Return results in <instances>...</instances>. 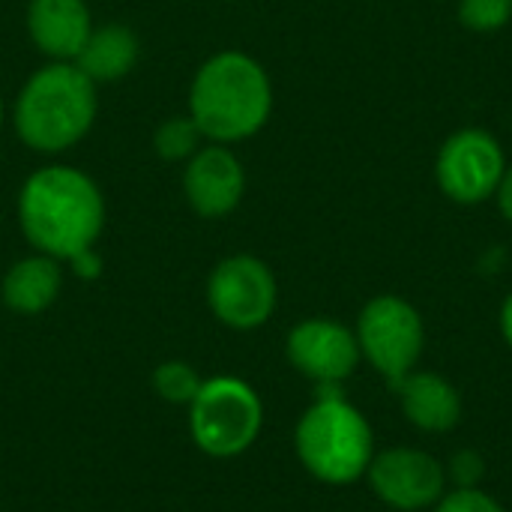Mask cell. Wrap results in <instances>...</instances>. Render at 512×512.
Here are the masks:
<instances>
[{"label": "cell", "instance_id": "cell-1", "mask_svg": "<svg viewBox=\"0 0 512 512\" xmlns=\"http://www.w3.org/2000/svg\"><path fill=\"white\" fill-rule=\"evenodd\" d=\"M18 216L24 237L42 255L72 261L93 249L105 222V204L87 174L54 165L36 171L24 183Z\"/></svg>", "mask_w": 512, "mask_h": 512}, {"label": "cell", "instance_id": "cell-4", "mask_svg": "<svg viewBox=\"0 0 512 512\" xmlns=\"http://www.w3.org/2000/svg\"><path fill=\"white\" fill-rule=\"evenodd\" d=\"M96 117L93 81L66 63L39 69L15 105V129L33 150L60 153L72 147Z\"/></svg>", "mask_w": 512, "mask_h": 512}, {"label": "cell", "instance_id": "cell-13", "mask_svg": "<svg viewBox=\"0 0 512 512\" xmlns=\"http://www.w3.org/2000/svg\"><path fill=\"white\" fill-rule=\"evenodd\" d=\"M27 24L39 51L57 60L78 57L93 33L90 12L81 0H30Z\"/></svg>", "mask_w": 512, "mask_h": 512}, {"label": "cell", "instance_id": "cell-15", "mask_svg": "<svg viewBox=\"0 0 512 512\" xmlns=\"http://www.w3.org/2000/svg\"><path fill=\"white\" fill-rule=\"evenodd\" d=\"M138 60V39L132 30L120 24H108L102 30H93L87 45L78 54V69L90 81H114L123 78Z\"/></svg>", "mask_w": 512, "mask_h": 512}, {"label": "cell", "instance_id": "cell-23", "mask_svg": "<svg viewBox=\"0 0 512 512\" xmlns=\"http://www.w3.org/2000/svg\"><path fill=\"white\" fill-rule=\"evenodd\" d=\"M501 333H504L507 345H510V348H512V294H510V297H507L504 309H501Z\"/></svg>", "mask_w": 512, "mask_h": 512}, {"label": "cell", "instance_id": "cell-21", "mask_svg": "<svg viewBox=\"0 0 512 512\" xmlns=\"http://www.w3.org/2000/svg\"><path fill=\"white\" fill-rule=\"evenodd\" d=\"M72 267H75V273H78V276L93 279V276L99 273V258L87 249V252H81V255H75V258H72Z\"/></svg>", "mask_w": 512, "mask_h": 512}, {"label": "cell", "instance_id": "cell-10", "mask_svg": "<svg viewBox=\"0 0 512 512\" xmlns=\"http://www.w3.org/2000/svg\"><path fill=\"white\" fill-rule=\"evenodd\" d=\"M288 360L297 372L312 378L315 384H342L354 375L360 363L357 333L330 318L300 321L288 333Z\"/></svg>", "mask_w": 512, "mask_h": 512}, {"label": "cell", "instance_id": "cell-5", "mask_svg": "<svg viewBox=\"0 0 512 512\" xmlns=\"http://www.w3.org/2000/svg\"><path fill=\"white\" fill-rule=\"evenodd\" d=\"M264 426V405L258 393L240 378L204 381L189 402L192 441L213 459H234L246 453Z\"/></svg>", "mask_w": 512, "mask_h": 512}, {"label": "cell", "instance_id": "cell-2", "mask_svg": "<svg viewBox=\"0 0 512 512\" xmlns=\"http://www.w3.org/2000/svg\"><path fill=\"white\" fill-rule=\"evenodd\" d=\"M192 120L213 141H240L255 135L273 105L267 72L240 51L210 57L192 84Z\"/></svg>", "mask_w": 512, "mask_h": 512}, {"label": "cell", "instance_id": "cell-3", "mask_svg": "<svg viewBox=\"0 0 512 512\" xmlns=\"http://www.w3.org/2000/svg\"><path fill=\"white\" fill-rule=\"evenodd\" d=\"M294 444L303 468L330 486L360 480L375 456L372 426L342 399L339 384H318V402L300 417Z\"/></svg>", "mask_w": 512, "mask_h": 512}, {"label": "cell", "instance_id": "cell-20", "mask_svg": "<svg viewBox=\"0 0 512 512\" xmlns=\"http://www.w3.org/2000/svg\"><path fill=\"white\" fill-rule=\"evenodd\" d=\"M483 474H486V462L474 450H462L450 462V477H453L456 489H477V483L483 480Z\"/></svg>", "mask_w": 512, "mask_h": 512}, {"label": "cell", "instance_id": "cell-8", "mask_svg": "<svg viewBox=\"0 0 512 512\" xmlns=\"http://www.w3.org/2000/svg\"><path fill=\"white\" fill-rule=\"evenodd\" d=\"M504 153L498 141L483 129L456 132L438 153V186L459 204H480L498 192L504 177Z\"/></svg>", "mask_w": 512, "mask_h": 512}, {"label": "cell", "instance_id": "cell-19", "mask_svg": "<svg viewBox=\"0 0 512 512\" xmlns=\"http://www.w3.org/2000/svg\"><path fill=\"white\" fill-rule=\"evenodd\" d=\"M435 512H507L495 498H489L480 489H456L447 492L438 504Z\"/></svg>", "mask_w": 512, "mask_h": 512}, {"label": "cell", "instance_id": "cell-22", "mask_svg": "<svg viewBox=\"0 0 512 512\" xmlns=\"http://www.w3.org/2000/svg\"><path fill=\"white\" fill-rule=\"evenodd\" d=\"M498 204H501V213L512 222V168L504 171L501 177V186H498Z\"/></svg>", "mask_w": 512, "mask_h": 512}, {"label": "cell", "instance_id": "cell-16", "mask_svg": "<svg viewBox=\"0 0 512 512\" xmlns=\"http://www.w3.org/2000/svg\"><path fill=\"white\" fill-rule=\"evenodd\" d=\"M204 381H198V372L189 366V363H180V360H171V363H162L153 375V387L156 393L165 399V402H174V405H189L198 390H201Z\"/></svg>", "mask_w": 512, "mask_h": 512}, {"label": "cell", "instance_id": "cell-14", "mask_svg": "<svg viewBox=\"0 0 512 512\" xmlns=\"http://www.w3.org/2000/svg\"><path fill=\"white\" fill-rule=\"evenodd\" d=\"M60 285H63V276H60L57 258L51 255L24 258L6 273L3 300L18 315H39L57 300Z\"/></svg>", "mask_w": 512, "mask_h": 512}, {"label": "cell", "instance_id": "cell-11", "mask_svg": "<svg viewBox=\"0 0 512 512\" xmlns=\"http://www.w3.org/2000/svg\"><path fill=\"white\" fill-rule=\"evenodd\" d=\"M183 189L189 204L201 216L207 219L228 216L243 198V168L231 150L207 147L189 162L183 174Z\"/></svg>", "mask_w": 512, "mask_h": 512}, {"label": "cell", "instance_id": "cell-18", "mask_svg": "<svg viewBox=\"0 0 512 512\" xmlns=\"http://www.w3.org/2000/svg\"><path fill=\"white\" fill-rule=\"evenodd\" d=\"M512 18V0H462L459 21L471 30H501Z\"/></svg>", "mask_w": 512, "mask_h": 512}, {"label": "cell", "instance_id": "cell-12", "mask_svg": "<svg viewBox=\"0 0 512 512\" xmlns=\"http://www.w3.org/2000/svg\"><path fill=\"white\" fill-rule=\"evenodd\" d=\"M393 393H399L408 423L423 432L441 435L456 429L462 420V396L435 372H411L393 387Z\"/></svg>", "mask_w": 512, "mask_h": 512}, {"label": "cell", "instance_id": "cell-17", "mask_svg": "<svg viewBox=\"0 0 512 512\" xmlns=\"http://www.w3.org/2000/svg\"><path fill=\"white\" fill-rule=\"evenodd\" d=\"M198 138H201V129L195 126L192 117H174L168 123L159 126L156 132V150L162 159H186L195 153L198 147Z\"/></svg>", "mask_w": 512, "mask_h": 512}, {"label": "cell", "instance_id": "cell-9", "mask_svg": "<svg viewBox=\"0 0 512 512\" xmlns=\"http://www.w3.org/2000/svg\"><path fill=\"white\" fill-rule=\"evenodd\" d=\"M372 492L393 510L417 512L438 504L447 489L444 465L423 450H384L366 468Z\"/></svg>", "mask_w": 512, "mask_h": 512}, {"label": "cell", "instance_id": "cell-6", "mask_svg": "<svg viewBox=\"0 0 512 512\" xmlns=\"http://www.w3.org/2000/svg\"><path fill=\"white\" fill-rule=\"evenodd\" d=\"M423 342V318L408 300L384 294L363 306L357 321V345L360 354L387 378L390 390L414 372Z\"/></svg>", "mask_w": 512, "mask_h": 512}, {"label": "cell", "instance_id": "cell-7", "mask_svg": "<svg viewBox=\"0 0 512 512\" xmlns=\"http://www.w3.org/2000/svg\"><path fill=\"white\" fill-rule=\"evenodd\" d=\"M213 315L234 330L261 327L276 309V279L270 267L252 255L225 258L207 282Z\"/></svg>", "mask_w": 512, "mask_h": 512}]
</instances>
